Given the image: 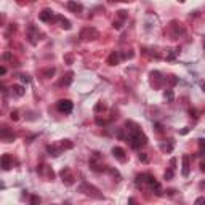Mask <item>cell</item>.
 <instances>
[{"instance_id": "cell-17", "label": "cell", "mask_w": 205, "mask_h": 205, "mask_svg": "<svg viewBox=\"0 0 205 205\" xmlns=\"http://www.w3.org/2000/svg\"><path fill=\"white\" fill-rule=\"evenodd\" d=\"M128 204H130V205H138V204H136V200H135L133 197H130V199H128Z\"/></svg>"}, {"instance_id": "cell-15", "label": "cell", "mask_w": 205, "mask_h": 205, "mask_svg": "<svg viewBox=\"0 0 205 205\" xmlns=\"http://www.w3.org/2000/svg\"><path fill=\"white\" fill-rule=\"evenodd\" d=\"M205 204V199L204 197H200V199H197V200H195V205H204Z\"/></svg>"}, {"instance_id": "cell-2", "label": "cell", "mask_w": 205, "mask_h": 205, "mask_svg": "<svg viewBox=\"0 0 205 205\" xmlns=\"http://www.w3.org/2000/svg\"><path fill=\"white\" fill-rule=\"evenodd\" d=\"M98 37V31H95L93 27H87L82 31V34H80V38H84V40H91V38H96Z\"/></svg>"}, {"instance_id": "cell-14", "label": "cell", "mask_w": 205, "mask_h": 205, "mask_svg": "<svg viewBox=\"0 0 205 205\" xmlns=\"http://www.w3.org/2000/svg\"><path fill=\"white\" fill-rule=\"evenodd\" d=\"M165 178H167V180H171V178H173V168L165 171Z\"/></svg>"}, {"instance_id": "cell-5", "label": "cell", "mask_w": 205, "mask_h": 205, "mask_svg": "<svg viewBox=\"0 0 205 205\" xmlns=\"http://www.w3.org/2000/svg\"><path fill=\"white\" fill-rule=\"evenodd\" d=\"M38 18H40L42 21H51V19H53V13H51L50 10H43Z\"/></svg>"}, {"instance_id": "cell-18", "label": "cell", "mask_w": 205, "mask_h": 205, "mask_svg": "<svg viewBox=\"0 0 205 205\" xmlns=\"http://www.w3.org/2000/svg\"><path fill=\"white\" fill-rule=\"evenodd\" d=\"M165 96H167V98H168V99H170V101L173 99V93H171V91H168V93H165Z\"/></svg>"}, {"instance_id": "cell-1", "label": "cell", "mask_w": 205, "mask_h": 205, "mask_svg": "<svg viewBox=\"0 0 205 205\" xmlns=\"http://www.w3.org/2000/svg\"><path fill=\"white\" fill-rule=\"evenodd\" d=\"M58 111L59 112H64V114H69L72 111V103L69 99H61L58 101Z\"/></svg>"}, {"instance_id": "cell-10", "label": "cell", "mask_w": 205, "mask_h": 205, "mask_svg": "<svg viewBox=\"0 0 205 205\" xmlns=\"http://www.w3.org/2000/svg\"><path fill=\"white\" fill-rule=\"evenodd\" d=\"M2 165H3L5 170H8V168H10V156H8V154H5V156L2 157Z\"/></svg>"}, {"instance_id": "cell-8", "label": "cell", "mask_w": 205, "mask_h": 205, "mask_svg": "<svg viewBox=\"0 0 205 205\" xmlns=\"http://www.w3.org/2000/svg\"><path fill=\"white\" fill-rule=\"evenodd\" d=\"M56 21L61 23V27H64V29H71V23L67 21L66 18H63V16H59V14H58V16H56Z\"/></svg>"}, {"instance_id": "cell-11", "label": "cell", "mask_w": 205, "mask_h": 205, "mask_svg": "<svg viewBox=\"0 0 205 205\" xmlns=\"http://www.w3.org/2000/svg\"><path fill=\"white\" fill-rule=\"evenodd\" d=\"M199 152H200V156L205 154V139H199Z\"/></svg>"}, {"instance_id": "cell-4", "label": "cell", "mask_w": 205, "mask_h": 205, "mask_svg": "<svg viewBox=\"0 0 205 205\" xmlns=\"http://www.w3.org/2000/svg\"><path fill=\"white\" fill-rule=\"evenodd\" d=\"M61 176H63V181H66V184H72L74 183V178H72V175H71L69 168H64V170L61 171Z\"/></svg>"}, {"instance_id": "cell-16", "label": "cell", "mask_w": 205, "mask_h": 205, "mask_svg": "<svg viewBox=\"0 0 205 205\" xmlns=\"http://www.w3.org/2000/svg\"><path fill=\"white\" fill-rule=\"evenodd\" d=\"M139 160L146 162V160H147V156H146V154H139Z\"/></svg>"}, {"instance_id": "cell-3", "label": "cell", "mask_w": 205, "mask_h": 205, "mask_svg": "<svg viewBox=\"0 0 205 205\" xmlns=\"http://www.w3.org/2000/svg\"><path fill=\"white\" fill-rule=\"evenodd\" d=\"M112 154H114V157L117 160H120V162H127L125 151L122 149V147H114V149H112Z\"/></svg>"}, {"instance_id": "cell-9", "label": "cell", "mask_w": 205, "mask_h": 205, "mask_svg": "<svg viewBox=\"0 0 205 205\" xmlns=\"http://www.w3.org/2000/svg\"><path fill=\"white\" fill-rule=\"evenodd\" d=\"M119 59H120V58H119V53L112 51V53H111V56H109V59H108V63L114 66V64H117V63H119Z\"/></svg>"}, {"instance_id": "cell-12", "label": "cell", "mask_w": 205, "mask_h": 205, "mask_svg": "<svg viewBox=\"0 0 205 205\" xmlns=\"http://www.w3.org/2000/svg\"><path fill=\"white\" fill-rule=\"evenodd\" d=\"M67 7L71 8V10H74V11H79V10H82V5H79V3H67Z\"/></svg>"}, {"instance_id": "cell-19", "label": "cell", "mask_w": 205, "mask_h": 205, "mask_svg": "<svg viewBox=\"0 0 205 205\" xmlns=\"http://www.w3.org/2000/svg\"><path fill=\"white\" fill-rule=\"evenodd\" d=\"M11 119H14V120H18V112H11Z\"/></svg>"}, {"instance_id": "cell-6", "label": "cell", "mask_w": 205, "mask_h": 205, "mask_svg": "<svg viewBox=\"0 0 205 205\" xmlns=\"http://www.w3.org/2000/svg\"><path fill=\"white\" fill-rule=\"evenodd\" d=\"M189 175V157L184 156L183 157V176H188Z\"/></svg>"}, {"instance_id": "cell-7", "label": "cell", "mask_w": 205, "mask_h": 205, "mask_svg": "<svg viewBox=\"0 0 205 205\" xmlns=\"http://www.w3.org/2000/svg\"><path fill=\"white\" fill-rule=\"evenodd\" d=\"M11 90H13V93L16 95V96H23V95L26 93V90H24V87H23V85H13V88H11Z\"/></svg>"}, {"instance_id": "cell-13", "label": "cell", "mask_w": 205, "mask_h": 205, "mask_svg": "<svg viewBox=\"0 0 205 205\" xmlns=\"http://www.w3.org/2000/svg\"><path fill=\"white\" fill-rule=\"evenodd\" d=\"M40 204V197H38V195H31V205H38Z\"/></svg>"}]
</instances>
